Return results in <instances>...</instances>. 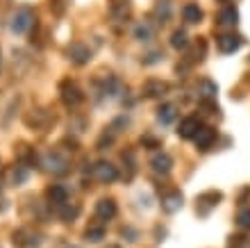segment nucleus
<instances>
[{"label": "nucleus", "mask_w": 250, "mask_h": 248, "mask_svg": "<svg viewBox=\"0 0 250 248\" xmlns=\"http://www.w3.org/2000/svg\"><path fill=\"white\" fill-rule=\"evenodd\" d=\"M203 125H200V121H198L196 116H187L182 123H180V128H178V135L182 139H193L198 135V130H200Z\"/></svg>", "instance_id": "nucleus-11"}, {"label": "nucleus", "mask_w": 250, "mask_h": 248, "mask_svg": "<svg viewBox=\"0 0 250 248\" xmlns=\"http://www.w3.org/2000/svg\"><path fill=\"white\" fill-rule=\"evenodd\" d=\"M193 139H196V148L198 150H209L211 144L216 141V130H214V128H200Z\"/></svg>", "instance_id": "nucleus-10"}, {"label": "nucleus", "mask_w": 250, "mask_h": 248, "mask_svg": "<svg viewBox=\"0 0 250 248\" xmlns=\"http://www.w3.org/2000/svg\"><path fill=\"white\" fill-rule=\"evenodd\" d=\"M62 207H64V209H62V219H64V221H73V219L80 214L78 205H73V207H71V205L66 203V205H62Z\"/></svg>", "instance_id": "nucleus-24"}, {"label": "nucleus", "mask_w": 250, "mask_h": 248, "mask_svg": "<svg viewBox=\"0 0 250 248\" xmlns=\"http://www.w3.org/2000/svg\"><path fill=\"white\" fill-rule=\"evenodd\" d=\"M144 144H146V146H152V148H157L159 141H157V139H152V137H146V139H144Z\"/></svg>", "instance_id": "nucleus-28"}, {"label": "nucleus", "mask_w": 250, "mask_h": 248, "mask_svg": "<svg viewBox=\"0 0 250 248\" xmlns=\"http://www.w3.org/2000/svg\"><path fill=\"white\" fill-rule=\"evenodd\" d=\"M68 57L75 62V64H86L89 59H91V50L84 46V44H73L71 48H68Z\"/></svg>", "instance_id": "nucleus-16"}, {"label": "nucleus", "mask_w": 250, "mask_h": 248, "mask_svg": "<svg viewBox=\"0 0 250 248\" xmlns=\"http://www.w3.org/2000/svg\"><path fill=\"white\" fill-rule=\"evenodd\" d=\"M180 207H182V194L180 191H168L162 198V209H164L166 214H175Z\"/></svg>", "instance_id": "nucleus-15"}, {"label": "nucleus", "mask_w": 250, "mask_h": 248, "mask_svg": "<svg viewBox=\"0 0 250 248\" xmlns=\"http://www.w3.org/2000/svg\"><path fill=\"white\" fill-rule=\"evenodd\" d=\"M171 14H173L171 0H159L157 5H155V19H157L159 23H166V21L171 19Z\"/></svg>", "instance_id": "nucleus-19"}, {"label": "nucleus", "mask_w": 250, "mask_h": 248, "mask_svg": "<svg viewBox=\"0 0 250 248\" xmlns=\"http://www.w3.org/2000/svg\"><path fill=\"white\" fill-rule=\"evenodd\" d=\"M150 166H152V171H155L157 176H168V173H171V169H173V159H171V155H168V153L159 150V153H155V155H152Z\"/></svg>", "instance_id": "nucleus-5"}, {"label": "nucleus", "mask_w": 250, "mask_h": 248, "mask_svg": "<svg viewBox=\"0 0 250 248\" xmlns=\"http://www.w3.org/2000/svg\"><path fill=\"white\" fill-rule=\"evenodd\" d=\"M105 237V228L103 225H93V228H86V242H100Z\"/></svg>", "instance_id": "nucleus-23"}, {"label": "nucleus", "mask_w": 250, "mask_h": 248, "mask_svg": "<svg viewBox=\"0 0 250 248\" xmlns=\"http://www.w3.org/2000/svg\"><path fill=\"white\" fill-rule=\"evenodd\" d=\"M171 46L175 48V50H185V48L189 46V39H187L185 30H175V32L171 34Z\"/></svg>", "instance_id": "nucleus-21"}, {"label": "nucleus", "mask_w": 250, "mask_h": 248, "mask_svg": "<svg viewBox=\"0 0 250 248\" xmlns=\"http://www.w3.org/2000/svg\"><path fill=\"white\" fill-rule=\"evenodd\" d=\"M168 93V82H162V80H148L144 85V96L148 98H162Z\"/></svg>", "instance_id": "nucleus-9"}, {"label": "nucleus", "mask_w": 250, "mask_h": 248, "mask_svg": "<svg viewBox=\"0 0 250 248\" xmlns=\"http://www.w3.org/2000/svg\"><path fill=\"white\" fill-rule=\"evenodd\" d=\"M152 37H155V27H152V23H148V21H144V23H139V25L134 27V39L150 41Z\"/></svg>", "instance_id": "nucleus-20"}, {"label": "nucleus", "mask_w": 250, "mask_h": 248, "mask_svg": "<svg viewBox=\"0 0 250 248\" xmlns=\"http://www.w3.org/2000/svg\"><path fill=\"white\" fill-rule=\"evenodd\" d=\"M27 178V171L25 169H19V171H14V182H23Z\"/></svg>", "instance_id": "nucleus-27"}, {"label": "nucleus", "mask_w": 250, "mask_h": 248, "mask_svg": "<svg viewBox=\"0 0 250 248\" xmlns=\"http://www.w3.org/2000/svg\"><path fill=\"white\" fill-rule=\"evenodd\" d=\"M66 248H78V246H66Z\"/></svg>", "instance_id": "nucleus-30"}, {"label": "nucleus", "mask_w": 250, "mask_h": 248, "mask_svg": "<svg viewBox=\"0 0 250 248\" xmlns=\"http://www.w3.org/2000/svg\"><path fill=\"white\" fill-rule=\"evenodd\" d=\"M82 98H84V96H82V91L78 89L75 82H68V80L62 82V100H64V105H71L73 107V105L82 103Z\"/></svg>", "instance_id": "nucleus-7"}, {"label": "nucleus", "mask_w": 250, "mask_h": 248, "mask_svg": "<svg viewBox=\"0 0 250 248\" xmlns=\"http://www.w3.org/2000/svg\"><path fill=\"white\" fill-rule=\"evenodd\" d=\"M96 216L103 219V221L114 219V216H116V203H114L112 198H100V201L96 203Z\"/></svg>", "instance_id": "nucleus-12"}, {"label": "nucleus", "mask_w": 250, "mask_h": 248, "mask_svg": "<svg viewBox=\"0 0 250 248\" xmlns=\"http://www.w3.org/2000/svg\"><path fill=\"white\" fill-rule=\"evenodd\" d=\"M216 41H218V48H221V52H225V55H230V52L239 50V48H241V44H244V39H241L239 34H234V32L221 34Z\"/></svg>", "instance_id": "nucleus-8"}, {"label": "nucleus", "mask_w": 250, "mask_h": 248, "mask_svg": "<svg viewBox=\"0 0 250 248\" xmlns=\"http://www.w3.org/2000/svg\"><path fill=\"white\" fill-rule=\"evenodd\" d=\"M196 91H198V98L203 100V103H211V100L216 98V91H218V87L211 82V80H200L196 87Z\"/></svg>", "instance_id": "nucleus-13"}, {"label": "nucleus", "mask_w": 250, "mask_h": 248, "mask_svg": "<svg viewBox=\"0 0 250 248\" xmlns=\"http://www.w3.org/2000/svg\"><path fill=\"white\" fill-rule=\"evenodd\" d=\"M164 59V52L162 50H155V52H148L144 57V64H157V62H162Z\"/></svg>", "instance_id": "nucleus-25"}, {"label": "nucleus", "mask_w": 250, "mask_h": 248, "mask_svg": "<svg viewBox=\"0 0 250 248\" xmlns=\"http://www.w3.org/2000/svg\"><path fill=\"white\" fill-rule=\"evenodd\" d=\"M93 178L98 180V182H114L116 178H119V169L109 162H98L93 166Z\"/></svg>", "instance_id": "nucleus-4"}, {"label": "nucleus", "mask_w": 250, "mask_h": 248, "mask_svg": "<svg viewBox=\"0 0 250 248\" xmlns=\"http://www.w3.org/2000/svg\"><path fill=\"white\" fill-rule=\"evenodd\" d=\"M216 23L221 27H237V23H239V12H237V7L234 5H225L221 12H218V16H216Z\"/></svg>", "instance_id": "nucleus-6"}, {"label": "nucleus", "mask_w": 250, "mask_h": 248, "mask_svg": "<svg viewBox=\"0 0 250 248\" xmlns=\"http://www.w3.org/2000/svg\"><path fill=\"white\" fill-rule=\"evenodd\" d=\"M46 196H48V201L53 203V205H57V207H62V205H66L68 203V189H66L64 184H53L50 189L46 191Z\"/></svg>", "instance_id": "nucleus-14"}, {"label": "nucleus", "mask_w": 250, "mask_h": 248, "mask_svg": "<svg viewBox=\"0 0 250 248\" xmlns=\"http://www.w3.org/2000/svg\"><path fill=\"white\" fill-rule=\"evenodd\" d=\"M248 239H246V237H232V242H230V246L232 248H246L248 246Z\"/></svg>", "instance_id": "nucleus-26"}, {"label": "nucleus", "mask_w": 250, "mask_h": 248, "mask_svg": "<svg viewBox=\"0 0 250 248\" xmlns=\"http://www.w3.org/2000/svg\"><path fill=\"white\" fill-rule=\"evenodd\" d=\"M107 248H121V246H107Z\"/></svg>", "instance_id": "nucleus-29"}, {"label": "nucleus", "mask_w": 250, "mask_h": 248, "mask_svg": "<svg viewBox=\"0 0 250 248\" xmlns=\"http://www.w3.org/2000/svg\"><path fill=\"white\" fill-rule=\"evenodd\" d=\"M34 25V12L30 7H21L12 16V32L14 34H25L30 32Z\"/></svg>", "instance_id": "nucleus-1"}, {"label": "nucleus", "mask_w": 250, "mask_h": 248, "mask_svg": "<svg viewBox=\"0 0 250 248\" xmlns=\"http://www.w3.org/2000/svg\"><path fill=\"white\" fill-rule=\"evenodd\" d=\"M41 166L46 171H50V173H55V176H62V173L68 171V159L62 157L60 153H46L41 157Z\"/></svg>", "instance_id": "nucleus-2"}, {"label": "nucleus", "mask_w": 250, "mask_h": 248, "mask_svg": "<svg viewBox=\"0 0 250 248\" xmlns=\"http://www.w3.org/2000/svg\"><path fill=\"white\" fill-rule=\"evenodd\" d=\"M237 225L244 230H250V207H241L237 212Z\"/></svg>", "instance_id": "nucleus-22"}, {"label": "nucleus", "mask_w": 250, "mask_h": 248, "mask_svg": "<svg viewBox=\"0 0 250 248\" xmlns=\"http://www.w3.org/2000/svg\"><path fill=\"white\" fill-rule=\"evenodd\" d=\"M221 191H205V194H200V196L196 198V212L200 216H207L211 212V209L218 205V201H221Z\"/></svg>", "instance_id": "nucleus-3"}, {"label": "nucleus", "mask_w": 250, "mask_h": 248, "mask_svg": "<svg viewBox=\"0 0 250 248\" xmlns=\"http://www.w3.org/2000/svg\"><path fill=\"white\" fill-rule=\"evenodd\" d=\"M175 116H178V107H175L173 103L162 105V107H159V112H157V121H159L162 125H168Z\"/></svg>", "instance_id": "nucleus-18"}, {"label": "nucleus", "mask_w": 250, "mask_h": 248, "mask_svg": "<svg viewBox=\"0 0 250 248\" xmlns=\"http://www.w3.org/2000/svg\"><path fill=\"white\" fill-rule=\"evenodd\" d=\"M182 19H185L187 23H200V21H203V9H200L196 2H187V5L182 7Z\"/></svg>", "instance_id": "nucleus-17"}]
</instances>
